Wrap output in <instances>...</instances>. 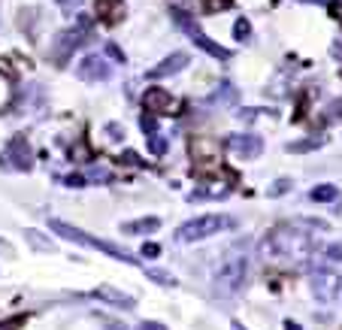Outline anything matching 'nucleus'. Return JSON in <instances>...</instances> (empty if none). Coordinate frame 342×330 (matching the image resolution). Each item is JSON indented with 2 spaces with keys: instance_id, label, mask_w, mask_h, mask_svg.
Wrapping results in <instances>:
<instances>
[{
  "instance_id": "1",
  "label": "nucleus",
  "mask_w": 342,
  "mask_h": 330,
  "mask_svg": "<svg viewBox=\"0 0 342 330\" xmlns=\"http://www.w3.org/2000/svg\"><path fill=\"white\" fill-rule=\"evenodd\" d=\"M261 255H264V261H270V264H279V266H297L303 264L309 258V236L306 233H300L297 228H291V224H279L270 231V236L261 242Z\"/></svg>"
},
{
  "instance_id": "2",
  "label": "nucleus",
  "mask_w": 342,
  "mask_h": 330,
  "mask_svg": "<svg viewBox=\"0 0 342 330\" xmlns=\"http://www.w3.org/2000/svg\"><path fill=\"white\" fill-rule=\"evenodd\" d=\"M230 224H233V218H227V215H197V218L185 221L176 231V236L182 242H197V239H206V236H212L218 231H227Z\"/></svg>"
},
{
  "instance_id": "3",
  "label": "nucleus",
  "mask_w": 342,
  "mask_h": 330,
  "mask_svg": "<svg viewBox=\"0 0 342 330\" xmlns=\"http://www.w3.org/2000/svg\"><path fill=\"white\" fill-rule=\"evenodd\" d=\"M49 228L58 233V236H64V239H73V242H79V245L100 249V252H106L109 258H118V261H124V264H134V258H131V255H124L121 249H115L112 242H106V239H97V236H88V233L76 231V228H70V224H64V221H58V218H52V221H49Z\"/></svg>"
},
{
  "instance_id": "4",
  "label": "nucleus",
  "mask_w": 342,
  "mask_h": 330,
  "mask_svg": "<svg viewBox=\"0 0 342 330\" xmlns=\"http://www.w3.org/2000/svg\"><path fill=\"white\" fill-rule=\"evenodd\" d=\"M173 18H176V22H179V25H182V28L188 31V36H191V39H194V43H197V46H200L203 52H209L212 58H218V61H227V58H230V52H227L224 46L212 43V39H209V36H206V33L200 31V28H197V25H194V22H191V18L185 15V12H179V9H176V12H173Z\"/></svg>"
},
{
  "instance_id": "5",
  "label": "nucleus",
  "mask_w": 342,
  "mask_h": 330,
  "mask_svg": "<svg viewBox=\"0 0 342 330\" xmlns=\"http://www.w3.org/2000/svg\"><path fill=\"white\" fill-rule=\"evenodd\" d=\"M309 285H312V294L315 300H321V303H333L336 294H339V276L333 273V270H315L312 273V279H309Z\"/></svg>"
},
{
  "instance_id": "6",
  "label": "nucleus",
  "mask_w": 342,
  "mask_h": 330,
  "mask_svg": "<svg viewBox=\"0 0 342 330\" xmlns=\"http://www.w3.org/2000/svg\"><path fill=\"white\" fill-rule=\"evenodd\" d=\"M191 158H194V164L200 167V170L218 164V161H221V146H218V139H212V136H194V139H191Z\"/></svg>"
},
{
  "instance_id": "7",
  "label": "nucleus",
  "mask_w": 342,
  "mask_h": 330,
  "mask_svg": "<svg viewBox=\"0 0 342 330\" xmlns=\"http://www.w3.org/2000/svg\"><path fill=\"white\" fill-rule=\"evenodd\" d=\"M242 282H245V258H230L215 276V288L221 291H240Z\"/></svg>"
},
{
  "instance_id": "8",
  "label": "nucleus",
  "mask_w": 342,
  "mask_h": 330,
  "mask_svg": "<svg viewBox=\"0 0 342 330\" xmlns=\"http://www.w3.org/2000/svg\"><path fill=\"white\" fill-rule=\"evenodd\" d=\"M76 73H79V79H85V82H97V79H109V64H106V58L100 55H85L79 67H76Z\"/></svg>"
},
{
  "instance_id": "9",
  "label": "nucleus",
  "mask_w": 342,
  "mask_h": 330,
  "mask_svg": "<svg viewBox=\"0 0 342 330\" xmlns=\"http://www.w3.org/2000/svg\"><path fill=\"white\" fill-rule=\"evenodd\" d=\"M261 149H264V142L254 133H237V136H230V152L237 158H258Z\"/></svg>"
},
{
  "instance_id": "10",
  "label": "nucleus",
  "mask_w": 342,
  "mask_h": 330,
  "mask_svg": "<svg viewBox=\"0 0 342 330\" xmlns=\"http://www.w3.org/2000/svg\"><path fill=\"white\" fill-rule=\"evenodd\" d=\"M188 52H173L170 58H164L161 64L155 67V70H148V79H161V76H173V73H179V70H185L188 67Z\"/></svg>"
},
{
  "instance_id": "11",
  "label": "nucleus",
  "mask_w": 342,
  "mask_h": 330,
  "mask_svg": "<svg viewBox=\"0 0 342 330\" xmlns=\"http://www.w3.org/2000/svg\"><path fill=\"white\" fill-rule=\"evenodd\" d=\"M142 103H145L148 112H170L173 109V97L164 91V88H148L145 97H142Z\"/></svg>"
},
{
  "instance_id": "12",
  "label": "nucleus",
  "mask_w": 342,
  "mask_h": 330,
  "mask_svg": "<svg viewBox=\"0 0 342 330\" xmlns=\"http://www.w3.org/2000/svg\"><path fill=\"white\" fill-rule=\"evenodd\" d=\"M94 297H103L106 303H112V306H121V309H134V300L127 297V294H121V291H115V288H109V285H103L94 291Z\"/></svg>"
},
{
  "instance_id": "13",
  "label": "nucleus",
  "mask_w": 342,
  "mask_h": 330,
  "mask_svg": "<svg viewBox=\"0 0 342 330\" xmlns=\"http://www.w3.org/2000/svg\"><path fill=\"white\" fill-rule=\"evenodd\" d=\"M121 231H124V233H155V231H161V218H155V215H148V218H137V221H127Z\"/></svg>"
},
{
  "instance_id": "14",
  "label": "nucleus",
  "mask_w": 342,
  "mask_h": 330,
  "mask_svg": "<svg viewBox=\"0 0 342 330\" xmlns=\"http://www.w3.org/2000/svg\"><path fill=\"white\" fill-rule=\"evenodd\" d=\"M336 194H339V191H336L333 185H318V188H312L309 197L315 200V203H327V200H336Z\"/></svg>"
},
{
  "instance_id": "15",
  "label": "nucleus",
  "mask_w": 342,
  "mask_h": 330,
  "mask_svg": "<svg viewBox=\"0 0 342 330\" xmlns=\"http://www.w3.org/2000/svg\"><path fill=\"white\" fill-rule=\"evenodd\" d=\"M233 36H237L240 43H248V39H251V25H248V18H240V22L233 25Z\"/></svg>"
},
{
  "instance_id": "16",
  "label": "nucleus",
  "mask_w": 342,
  "mask_h": 330,
  "mask_svg": "<svg viewBox=\"0 0 342 330\" xmlns=\"http://www.w3.org/2000/svg\"><path fill=\"white\" fill-rule=\"evenodd\" d=\"M139 121H142V133H145L148 139H152V136H158V121H155V115H152V112H142V118H139Z\"/></svg>"
},
{
  "instance_id": "17",
  "label": "nucleus",
  "mask_w": 342,
  "mask_h": 330,
  "mask_svg": "<svg viewBox=\"0 0 342 330\" xmlns=\"http://www.w3.org/2000/svg\"><path fill=\"white\" fill-rule=\"evenodd\" d=\"M9 100H12V85H9V82H6V79L0 76V109H3V106H6Z\"/></svg>"
},
{
  "instance_id": "18",
  "label": "nucleus",
  "mask_w": 342,
  "mask_h": 330,
  "mask_svg": "<svg viewBox=\"0 0 342 330\" xmlns=\"http://www.w3.org/2000/svg\"><path fill=\"white\" fill-rule=\"evenodd\" d=\"M106 52L112 55V61H118V64H124V52H121V49H118L115 43H109V46H106Z\"/></svg>"
},
{
  "instance_id": "19",
  "label": "nucleus",
  "mask_w": 342,
  "mask_h": 330,
  "mask_svg": "<svg viewBox=\"0 0 342 330\" xmlns=\"http://www.w3.org/2000/svg\"><path fill=\"white\" fill-rule=\"evenodd\" d=\"M327 258H330V261H342V242L327 245Z\"/></svg>"
},
{
  "instance_id": "20",
  "label": "nucleus",
  "mask_w": 342,
  "mask_h": 330,
  "mask_svg": "<svg viewBox=\"0 0 342 330\" xmlns=\"http://www.w3.org/2000/svg\"><path fill=\"white\" fill-rule=\"evenodd\" d=\"M58 6H61L64 12H73V9H79V6H82V0H58Z\"/></svg>"
},
{
  "instance_id": "21",
  "label": "nucleus",
  "mask_w": 342,
  "mask_h": 330,
  "mask_svg": "<svg viewBox=\"0 0 342 330\" xmlns=\"http://www.w3.org/2000/svg\"><path fill=\"white\" fill-rule=\"evenodd\" d=\"M291 188V179H282V182H275L273 188H270V194H282V191H288Z\"/></svg>"
},
{
  "instance_id": "22",
  "label": "nucleus",
  "mask_w": 342,
  "mask_h": 330,
  "mask_svg": "<svg viewBox=\"0 0 342 330\" xmlns=\"http://www.w3.org/2000/svg\"><path fill=\"white\" fill-rule=\"evenodd\" d=\"M142 255H145V258H158V255H161V249H158L155 242H148V245H142Z\"/></svg>"
},
{
  "instance_id": "23",
  "label": "nucleus",
  "mask_w": 342,
  "mask_h": 330,
  "mask_svg": "<svg viewBox=\"0 0 342 330\" xmlns=\"http://www.w3.org/2000/svg\"><path fill=\"white\" fill-rule=\"evenodd\" d=\"M106 131H109V136H112V139H121V136H124V128H118V125H109Z\"/></svg>"
},
{
  "instance_id": "24",
  "label": "nucleus",
  "mask_w": 342,
  "mask_h": 330,
  "mask_svg": "<svg viewBox=\"0 0 342 330\" xmlns=\"http://www.w3.org/2000/svg\"><path fill=\"white\" fill-rule=\"evenodd\" d=\"M82 182H85V179H82V176H67V179H64V185H76V188H79V185H82Z\"/></svg>"
},
{
  "instance_id": "25",
  "label": "nucleus",
  "mask_w": 342,
  "mask_h": 330,
  "mask_svg": "<svg viewBox=\"0 0 342 330\" xmlns=\"http://www.w3.org/2000/svg\"><path fill=\"white\" fill-rule=\"evenodd\" d=\"M142 330H167V327H161V324H155V321H148V324H142Z\"/></svg>"
},
{
  "instance_id": "26",
  "label": "nucleus",
  "mask_w": 342,
  "mask_h": 330,
  "mask_svg": "<svg viewBox=\"0 0 342 330\" xmlns=\"http://www.w3.org/2000/svg\"><path fill=\"white\" fill-rule=\"evenodd\" d=\"M285 330H300V324H294V321H288V324H285Z\"/></svg>"
},
{
  "instance_id": "27",
  "label": "nucleus",
  "mask_w": 342,
  "mask_h": 330,
  "mask_svg": "<svg viewBox=\"0 0 342 330\" xmlns=\"http://www.w3.org/2000/svg\"><path fill=\"white\" fill-rule=\"evenodd\" d=\"M303 3H333V0H303Z\"/></svg>"
},
{
  "instance_id": "28",
  "label": "nucleus",
  "mask_w": 342,
  "mask_h": 330,
  "mask_svg": "<svg viewBox=\"0 0 342 330\" xmlns=\"http://www.w3.org/2000/svg\"><path fill=\"white\" fill-rule=\"evenodd\" d=\"M0 330H6V327H0Z\"/></svg>"
}]
</instances>
